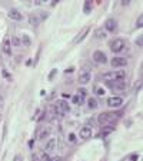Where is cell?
Returning a JSON list of instances; mask_svg holds the SVG:
<instances>
[{
	"mask_svg": "<svg viewBox=\"0 0 143 161\" xmlns=\"http://www.w3.org/2000/svg\"><path fill=\"white\" fill-rule=\"evenodd\" d=\"M56 3H59V0H53V1H52V6H56Z\"/></svg>",
	"mask_w": 143,
	"mask_h": 161,
	"instance_id": "d590c367",
	"label": "cell"
},
{
	"mask_svg": "<svg viewBox=\"0 0 143 161\" xmlns=\"http://www.w3.org/2000/svg\"><path fill=\"white\" fill-rule=\"evenodd\" d=\"M92 1H93V0H86L85 7H83V12H85L86 14L90 13V10H92Z\"/></svg>",
	"mask_w": 143,
	"mask_h": 161,
	"instance_id": "d6986e66",
	"label": "cell"
},
{
	"mask_svg": "<svg viewBox=\"0 0 143 161\" xmlns=\"http://www.w3.org/2000/svg\"><path fill=\"white\" fill-rule=\"evenodd\" d=\"M9 19L10 20H16V21H20V20L23 19V16H22V13H20L19 10H16V9H12L10 12H9Z\"/></svg>",
	"mask_w": 143,
	"mask_h": 161,
	"instance_id": "5bb4252c",
	"label": "cell"
},
{
	"mask_svg": "<svg viewBox=\"0 0 143 161\" xmlns=\"http://www.w3.org/2000/svg\"><path fill=\"white\" fill-rule=\"evenodd\" d=\"M19 40H20V46H23V47H29L32 44V40H30V37L27 34H22Z\"/></svg>",
	"mask_w": 143,
	"mask_h": 161,
	"instance_id": "2e32d148",
	"label": "cell"
},
{
	"mask_svg": "<svg viewBox=\"0 0 143 161\" xmlns=\"http://www.w3.org/2000/svg\"><path fill=\"white\" fill-rule=\"evenodd\" d=\"M52 161H63L62 160V157H59V155H56V157H53Z\"/></svg>",
	"mask_w": 143,
	"mask_h": 161,
	"instance_id": "d6a6232c",
	"label": "cell"
},
{
	"mask_svg": "<svg viewBox=\"0 0 143 161\" xmlns=\"http://www.w3.org/2000/svg\"><path fill=\"white\" fill-rule=\"evenodd\" d=\"M124 40L123 39H115L113 41H110V50L113 53H120L124 49Z\"/></svg>",
	"mask_w": 143,
	"mask_h": 161,
	"instance_id": "5b68a950",
	"label": "cell"
},
{
	"mask_svg": "<svg viewBox=\"0 0 143 161\" xmlns=\"http://www.w3.org/2000/svg\"><path fill=\"white\" fill-rule=\"evenodd\" d=\"M86 94H87V91H86L85 89H79V90H77V96L80 97V98H85Z\"/></svg>",
	"mask_w": 143,
	"mask_h": 161,
	"instance_id": "d4e9b609",
	"label": "cell"
},
{
	"mask_svg": "<svg viewBox=\"0 0 143 161\" xmlns=\"http://www.w3.org/2000/svg\"><path fill=\"white\" fill-rule=\"evenodd\" d=\"M137 158H139V157H137V155L135 154V155H132V158H130V160H132V161H136Z\"/></svg>",
	"mask_w": 143,
	"mask_h": 161,
	"instance_id": "836d02e7",
	"label": "cell"
},
{
	"mask_svg": "<svg viewBox=\"0 0 143 161\" xmlns=\"http://www.w3.org/2000/svg\"><path fill=\"white\" fill-rule=\"evenodd\" d=\"M124 77H126L124 70H113V71H109V73H104L103 74V80L106 83H113V81L124 80Z\"/></svg>",
	"mask_w": 143,
	"mask_h": 161,
	"instance_id": "6da1fadb",
	"label": "cell"
},
{
	"mask_svg": "<svg viewBox=\"0 0 143 161\" xmlns=\"http://www.w3.org/2000/svg\"><path fill=\"white\" fill-rule=\"evenodd\" d=\"M95 93H96L99 97H103L104 94H106L104 89H103V87H100V86H96V87H95Z\"/></svg>",
	"mask_w": 143,
	"mask_h": 161,
	"instance_id": "ffe728a7",
	"label": "cell"
},
{
	"mask_svg": "<svg viewBox=\"0 0 143 161\" xmlns=\"http://www.w3.org/2000/svg\"><path fill=\"white\" fill-rule=\"evenodd\" d=\"M142 43H143V37L142 36H139V39L136 40V44L139 46V47H142Z\"/></svg>",
	"mask_w": 143,
	"mask_h": 161,
	"instance_id": "f1b7e54d",
	"label": "cell"
},
{
	"mask_svg": "<svg viewBox=\"0 0 143 161\" xmlns=\"http://www.w3.org/2000/svg\"><path fill=\"white\" fill-rule=\"evenodd\" d=\"M110 64H112V67H124V66H127V58L126 57H115V58H112Z\"/></svg>",
	"mask_w": 143,
	"mask_h": 161,
	"instance_id": "52a82bcc",
	"label": "cell"
},
{
	"mask_svg": "<svg viewBox=\"0 0 143 161\" xmlns=\"http://www.w3.org/2000/svg\"><path fill=\"white\" fill-rule=\"evenodd\" d=\"M47 1H50V0H37V4H46Z\"/></svg>",
	"mask_w": 143,
	"mask_h": 161,
	"instance_id": "4dcf8cb0",
	"label": "cell"
},
{
	"mask_svg": "<svg viewBox=\"0 0 143 161\" xmlns=\"http://www.w3.org/2000/svg\"><path fill=\"white\" fill-rule=\"evenodd\" d=\"M107 84L110 86L112 89H123L124 81H123V80H119V81H115V83H107Z\"/></svg>",
	"mask_w": 143,
	"mask_h": 161,
	"instance_id": "ac0fdd59",
	"label": "cell"
},
{
	"mask_svg": "<svg viewBox=\"0 0 143 161\" xmlns=\"http://www.w3.org/2000/svg\"><path fill=\"white\" fill-rule=\"evenodd\" d=\"M112 131H113V127H107V129H104V130H102V133H100V137H102V135H107V134H110Z\"/></svg>",
	"mask_w": 143,
	"mask_h": 161,
	"instance_id": "603a6c76",
	"label": "cell"
},
{
	"mask_svg": "<svg viewBox=\"0 0 143 161\" xmlns=\"http://www.w3.org/2000/svg\"><path fill=\"white\" fill-rule=\"evenodd\" d=\"M72 101H73V104H82V101H83V98H80L79 96H74L73 98H72Z\"/></svg>",
	"mask_w": 143,
	"mask_h": 161,
	"instance_id": "484cf974",
	"label": "cell"
},
{
	"mask_svg": "<svg viewBox=\"0 0 143 161\" xmlns=\"http://www.w3.org/2000/svg\"><path fill=\"white\" fill-rule=\"evenodd\" d=\"M49 135H50V129H45L42 133H40L39 138H46V137H49Z\"/></svg>",
	"mask_w": 143,
	"mask_h": 161,
	"instance_id": "7402d4cb",
	"label": "cell"
},
{
	"mask_svg": "<svg viewBox=\"0 0 143 161\" xmlns=\"http://www.w3.org/2000/svg\"><path fill=\"white\" fill-rule=\"evenodd\" d=\"M93 60H95L96 63H102V64H104V63L107 61V57H106V54H104L103 52L98 50V52L93 53Z\"/></svg>",
	"mask_w": 143,
	"mask_h": 161,
	"instance_id": "9c48e42d",
	"label": "cell"
},
{
	"mask_svg": "<svg viewBox=\"0 0 143 161\" xmlns=\"http://www.w3.org/2000/svg\"><path fill=\"white\" fill-rule=\"evenodd\" d=\"M98 100H96V98H95V97H89V98H87V107H89V109L90 110H96L98 109Z\"/></svg>",
	"mask_w": 143,
	"mask_h": 161,
	"instance_id": "e0dca14e",
	"label": "cell"
},
{
	"mask_svg": "<svg viewBox=\"0 0 143 161\" xmlns=\"http://www.w3.org/2000/svg\"><path fill=\"white\" fill-rule=\"evenodd\" d=\"M92 80V74H90V69L87 67V66H85L82 70H80V73H79V83L80 84H87L89 81Z\"/></svg>",
	"mask_w": 143,
	"mask_h": 161,
	"instance_id": "277c9868",
	"label": "cell"
},
{
	"mask_svg": "<svg viewBox=\"0 0 143 161\" xmlns=\"http://www.w3.org/2000/svg\"><path fill=\"white\" fill-rule=\"evenodd\" d=\"M130 3H132V0H122V4H123V6H127Z\"/></svg>",
	"mask_w": 143,
	"mask_h": 161,
	"instance_id": "f546056e",
	"label": "cell"
},
{
	"mask_svg": "<svg viewBox=\"0 0 143 161\" xmlns=\"http://www.w3.org/2000/svg\"><path fill=\"white\" fill-rule=\"evenodd\" d=\"M67 143L69 144H76V134L70 133V134L67 135Z\"/></svg>",
	"mask_w": 143,
	"mask_h": 161,
	"instance_id": "44dd1931",
	"label": "cell"
},
{
	"mask_svg": "<svg viewBox=\"0 0 143 161\" xmlns=\"http://www.w3.org/2000/svg\"><path fill=\"white\" fill-rule=\"evenodd\" d=\"M89 32H90V29H89V27H85V29H83V30H82V32L79 33L77 36L73 39V43H74V44H79V43L86 37V34H89Z\"/></svg>",
	"mask_w": 143,
	"mask_h": 161,
	"instance_id": "7c38bea8",
	"label": "cell"
},
{
	"mask_svg": "<svg viewBox=\"0 0 143 161\" xmlns=\"http://www.w3.org/2000/svg\"><path fill=\"white\" fill-rule=\"evenodd\" d=\"M79 137H80L82 140H87V138H90L92 137V127H89V126L82 127V129H80V133H79Z\"/></svg>",
	"mask_w": 143,
	"mask_h": 161,
	"instance_id": "30bf717a",
	"label": "cell"
},
{
	"mask_svg": "<svg viewBox=\"0 0 143 161\" xmlns=\"http://www.w3.org/2000/svg\"><path fill=\"white\" fill-rule=\"evenodd\" d=\"M106 104H107L109 107H112V109H117V107H120V106L123 104V98H122V97H117V96H112L107 98Z\"/></svg>",
	"mask_w": 143,
	"mask_h": 161,
	"instance_id": "8992f818",
	"label": "cell"
},
{
	"mask_svg": "<svg viewBox=\"0 0 143 161\" xmlns=\"http://www.w3.org/2000/svg\"><path fill=\"white\" fill-rule=\"evenodd\" d=\"M73 70H74V69H73V67H70V69H67V70H66V73H72Z\"/></svg>",
	"mask_w": 143,
	"mask_h": 161,
	"instance_id": "e575fe53",
	"label": "cell"
},
{
	"mask_svg": "<svg viewBox=\"0 0 143 161\" xmlns=\"http://www.w3.org/2000/svg\"><path fill=\"white\" fill-rule=\"evenodd\" d=\"M56 71H57V70H53L52 73H50V76H49V80H53V77H54V74H56Z\"/></svg>",
	"mask_w": 143,
	"mask_h": 161,
	"instance_id": "1f68e13d",
	"label": "cell"
},
{
	"mask_svg": "<svg viewBox=\"0 0 143 161\" xmlns=\"http://www.w3.org/2000/svg\"><path fill=\"white\" fill-rule=\"evenodd\" d=\"M117 29V23L115 19H107L104 21V30L106 32H115Z\"/></svg>",
	"mask_w": 143,
	"mask_h": 161,
	"instance_id": "8fae6325",
	"label": "cell"
},
{
	"mask_svg": "<svg viewBox=\"0 0 143 161\" xmlns=\"http://www.w3.org/2000/svg\"><path fill=\"white\" fill-rule=\"evenodd\" d=\"M0 50L4 53L6 56H10L12 54V44H10V39H4L3 40V43H1V46H0Z\"/></svg>",
	"mask_w": 143,
	"mask_h": 161,
	"instance_id": "ba28073f",
	"label": "cell"
},
{
	"mask_svg": "<svg viewBox=\"0 0 143 161\" xmlns=\"http://www.w3.org/2000/svg\"><path fill=\"white\" fill-rule=\"evenodd\" d=\"M54 111H56V114L65 116V114H67V113L70 111V106H69V103L65 101V100H57V101L54 103Z\"/></svg>",
	"mask_w": 143,
	"mask_h": 161,
	"instance_id": "7a4b0ae2",
	"label": "cell"
},
{
	"mask_svg": "<svg viewBox=\"0 0 143 161\" xmlns=\"http://www.w3.org/2000/svg\"><path fill=\"white\" fill-rule=\"evenodd\" d=\"M40 161H52V158H50V155L47 154V153H45V154L42 155V160Z\"/></svg>",
	"mask_w": 143,
	"mask_h": 161,
	"instance_id": "83f0119b",
	"label": "cell"
},
{
	"mask_svg": "<svg viewBox=\"0 0 143 161\" xmlns=\"http://www.w3.org/2000/svg\"><path fill=\"white\" fill-rule=\"evenodd\" d=\"M117 114H115V113H100L98 116V121L99 124H109V123L115 121L117 118Z\"/></svg>",
	"mask_w": 143,
	"mask_h": 161,
	"instance_id": "3957f363",
	"label": "cell"
},
{
	"mask_svg": "<svg viewBox=\"0 0 143 161\" xmlns=\"http://www.w3.org/2000/svg\"><path fill=\"white\" fill-rule=\"evenodd\" d=\"M33 161H39V160H37V158H36V157H33Z\"/></svg>",
	"mask_w": 143,
	"mask_h": 161,
	"instance_id": "8d00e7d4",
	"label": "cell"
},
{
	"mask_svg": "<svg viewBox=\"0 0 143 161\" xmlns=\"http://www.w3.org/2000/svg\"><path fill=\"white\" fill-rule=\"evenodd\" d=\"M10 44L14 46V47H19V46H20V40H19V37H13V39L10 40Z\"/></svg>",
	"mask_w": 143,
	"mask_h": 161,
	"instance_id": "cb8c5ba5",
	"label": "cell"
},
{
	"mask_svg": "<svg viewBox=\"0 0 143 161\" xmlns=\"http://www.w3.org/2000/svg\"><path fill=\"white\" fill-rule=\"evenodd\" d=\"M142 23H143V16H142V14H140V16H139V19H137V21H136V26L139 27V29H140V27L143 26Z\"/></svg>",
	"mask_w": 143,
	"mask_h": 161,
	"instance_id": "4316f807",
	"label": "cell"
},
{
	"mask_svg": "<svg viewBox=\"0 0 143 161\" xmlns=\"http://www.w3.org/2000/svg\"><path fill=\"white\" fill-rule=\"evenodd\" d=\"M95 37H96L98 40H103V39H106V37H107V32L104 30L103 27L96 29V30H95Z\"/></svg>",
	"mask_w": 143,
	"mask_h": 161,
	"instance_id": "9a60e30c",
	"label": "cell"
},
{
	"mask_svg": "<svg viewBox=\"0 0 143 161\" xmlns=\"http://www.w3.org/2000/svg\"><path fill=\"white\" fill-rule=\"evenodd\" d=\"M56 147H57V140H56V138H50L49 141L46 143L45 151L46 153H50V151H53V150H56Z\"/></svg>",
	"mask_w": 143,
	"mask_h": 161,
	"instance_id": "4fadbf2b",
	"label": "cell"
}]
</instances>
